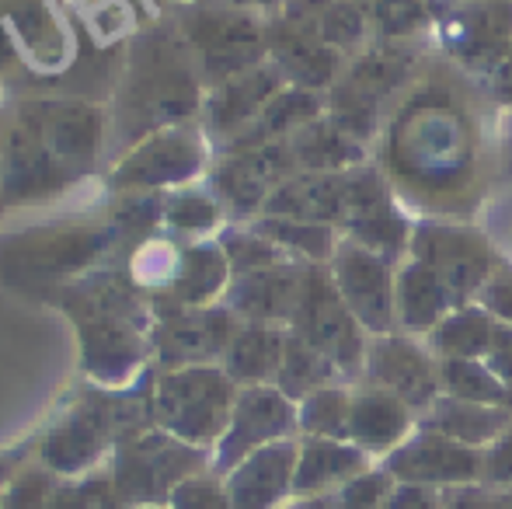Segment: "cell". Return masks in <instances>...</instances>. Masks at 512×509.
Masks as SVG:
<instances>
[{"instance_id":"cell-1","label":"cell","mask_w":512,"mask_h":509,"mask_svg":"<svg viewBox=\"0 0 512 509\" xmlns=\"http://www.w3.org/2000/svg\"><path fill=\"white\" fill-rule=\"evenodd\" d=\"M119 109L126 112L129 126L154 129L185 119L196 109V70L192 49L175 42L171 35H147L133 49V67L122 81Z\"/></svg>"},{"instance_id":"cell-2","label":"cell","mask_w":512,"mask_h":509,"mask_svg":"<svg viewBox=\"0 0 512 509\" xmlns=\"http://www.w3.org/2000/svg\"><path fill=\"white\" fill-rule=\"evenodd\" d=\"M234 381L216 367H182L154 387V419L185 443H216L234 412Z\"/></svg>"},{"instance_id":"cell-3","label":"cell","mask_w":512,"mask_h":509,"mask_svg":"<svg viewBox=\"0 0 512 509\" xmlns=\"http://www.w3.org/2000/svg\"><path fill=\"white\" fill-rule=\"evenodd\" d=\"M290 332H297L304 342L321 349L342 374L363 377L366 346H370L366 328L359 325L356 314H352L349 304L342 300L331 272L321 269V265H307L304 293H300Z\"/></svg>"},{"instance_id":"cell-4","label":"cell","mask_w":512,"mask_h":509,"mask_svg":"<svg viewBox=\"0 0 512 509\" xmlns=\"http://www.w3.org/2000/svg\"><path fill=\"white\" fill-rule=\"evenodd\" d=\"M185 39L196 56L199 70L213 84H223L244 70L258 67L269 35L251 14L237 7H199L185 21Z\"/></svg>"},{"instance_id":"cell-5","label":"cell","mask_w":512,"mask_h":509,"mask_svg":"<svg viewBox=\"0 0 512 509\" xmlns=\"http://www.w3.org/2000/svg\"><path fill=\"white\" fill-rule=\"evenodd\" d=\"M203 468V454L171 433H140L119 450L115 492L126 503H157Z\"/></svg>"},{"instance_id":"cell-6","label":"cell","mask_w":512,"mask_h":509,"mask_svg":"<svg viewBox=\"0 0 512 509\" xmlns=\"http://www.w3.org/2000/svg\"><path fill=\"white\" fill-rule=\"evenodd\" d=\"M411 258L429 265L446 283V290L457 297V304L478 297L481 286L499 269L485 234L474 227L439 224V220H429L411 231Z\"/></svg>"},{"instance_id":"cell-7","label":"cell","mask_w":512,"mask_h":509,"mask_svg":"<svg viewBox=\"0 0 512 509\" xmlns=\"http://www.w3.org/2000/svg\"><path fill=\"white\" fill-rule=\"evenodd\" d=\"M331 279L366 332H398V272H394V262L349 238L338 241L335 255H331Z\"/></svg>"},{"instance_id":"cell-8","label":"cell","mask_w":512,"mask_h":509,"mask_svg":"<svg viewBox=\"0 0 512 509\" xmlns=\"http://www.w3.org/2000/svg\"><path fill=\"white\" fill-rule=\"evenodd\" d=\"M411 74V56L405 49H370L349 67V74L338 81L331 98V119L363 143L377 129V116L405 84Z\"/></svg>"},{"instance_id":"cell-9","label":"cell","mask_w":512,"mask_h":509,"mask_svg":"<svg viewBox=\"0 0 512 509\" xmlns=\"http://www.w3.org/2000/svg\"><path fill=\"white\" fill-rule=\"evenodd\" d=\"M384 471L394 482L429 485V489L443 492L453 489V485L481 482V475H485V450L464 447V443L422 426L384 457Z\"/></svg>"},{"instance_id":"cell-10","label":"cell","mask_w":512,"mask_h":509,"mask_svg":"<svg viewBox=\"0 0 512 509\" xmlns=\"http://www.w3.org/2000/svg\"><path fill=\"white\" fill-rule=\"evenodd\" d=\"M363 384L398 394L415 412H425L443 394L436 353L429 346H422V342H415V335L408 332L373 335L370 346H366Z\"/></svg>"},{"instance_id":"cell-11","label":"cell","mask_w":512,"mask_h":509,"mask_svg":"<svg viewBox=\"0 0 512 509\" xmlns=\"http://www.w3.org/2000/svg\"><path fill=\"white\" fill-rule=\"evenodd\" d=\"M300 426L297 405L286 398L279 387L251 384L237 394L234 412H230L227 433L216 440V468L230 471L255 450L269 447L276 440H286Z\"/></svg>"},{"instance_id":"cell-12","label":"cell","mask_w":512,"mask_h":509,"mask_svg":"<svg viewBox=\"0 0 512 509\" xmlns=\"http://www.w3.org/2000/svg\"><path fill=\"white\" fill-rule=\"evenodd\" d=\"M18 119L74 175L95 161L105 136L102 109L84 102H25L18 109Z\"/></svg>"},{"instance_id":"cell-13","label":"cell","mask_w":512,"mask_h":509,"mask_svg":"<svg viewBox=\"0 0 512 509\" xmlns=\"http://www.w3.org/2000/svg\"><path fill=\"white\" fill-rule=\"evenodd\" d=\"M143 419H147V415H143V408L133 405V401H108V398L84 401L74 412V419H70L53 440H46V447H42L46 464H53V468H60V471L84 468L88 461H95V454L115 433L140 426Z\"/></svg>"},{"instance_id":"cell-14","label":"cell","mask_w":512,"mask_h":509,"mask_svg":"<svg viewBox=\"0 0 512 509\" xmlns=\"http://www.w3.org/2000/svg\"><path fill=\"white\" fill-rule=\"evenodd\" d=\"M290 175H297V161L290 154V143L276 140V143H262V147L234 150L216 168V189H220V196L237 213H251L258 206L265 210L269 196Z\"/></svg>"},{"instance_id":"cell-15","label":"cell","mask_w":512,"mask_h":509,"mask_svg":"<svg viewBox=\"0 0 512 509\" xmlns=\"http://www.w3.org/2000/svg\"><path fill=\"white\" fill-rule=\"evenodd\" d=\"M199 164H203V143L192 129H154L115 168V185L154 189V185L185 182L196 175Z\"/></svg>"},{"instance_id":"cell-16","label":"cell","mask_w":512,"mask_h":509,"mask_svg":"<svg viewBox=\"0 0 512 509\" xmlns=\"http://www.w3.org/2000/svg\"><path fill=\"white\" fill-rule=\"evenodd\" d=\"M234 332L230 311L175 307L171 314H164L157 328V353L171 367H203L206 360L227 353Z\"/></svg>"},{"instance_id":"cell-17","label":"cell","mask_w":512,"mask_h":509,"mask_svg":"<svg viewBox=\"0 0 512 509\" xmlns=\"http://www.w3.org/2000/svg\"><path fill=\"white\" fill-rule=\"evenodd\" d=\"M304 279L307 269L290 258L276 265H262V269L237 272L230 307L255 325H290L297 314L300 293H304Z\"/></svg>"},{"instance_id":"cell-18","label":"cell","mask_w":512,"mask_h":509,"mask_svg":"<svg viewBox=\"0 0 512 509\" xmlns=\"http://www.w3.org/2000/svg\"><path fill=\"white\" fill-rule=\"evenodd\" d=\"M300 447L293 440H276L230 468L227 492L234 509H276L297 482Z\"/></svg>"},{"instance_id":"cell-19","label":"cell","mask_w":512,"mask_h":509,"mask_svg":"<svg viewBox=\"0 0 512 509\" xmlns=\"http://www.w3.org/2000/svg\"><path fill=\"white\" fill-rule=\"evenodd\" d=\"M269 217L307 224H345L349 213V171H297L265 203Z\"/></svg>"},{"instance_id":"cell-20","label":"cell","mask_w":512,"mask_h":509,"mask_svg":"<svg viewBox=\"0 0 512 509\" xmlns=\"http://www.w3.org/2000/svg\"><path fill=\"white\" fill-rule=\"evenodd\" d=\"M74 178V171L63 168L46 143L32 133L21 119H14L11 133L0 150V185L7 199H32L56 192Z\"/></svg>"},{"instance_id":"cell-21","label":"cell","mask_w":512,"mask_h":509,"mask_svg":"<svg viewBox=\"0 0 512 509\" xmlns=\"http://www.w3.org/2000/svg\"><path fill=\"white\" fill-rule=\"evenodd\" d=\"M269 49L276 60L279 74L297 81V88H324L338 77L342 53L331 49L321 35L304 21L283 18L269 28Z\"/></svg>"},{"instance_id":"cell-22","label":"cell","mask_w":512,"mask_h":509,"mask_svg":"<svg viewBox=\"0 0 512 509\" xmlns=\"http://www.w3.org/2000/svg\"><path fill=\"white\" fill-rule=\"evenodd\" d=\"M411 426H415V408H408L398 394L373 384H363L352 394L349 440L366 454L387 457L394 447L408 440Z\"/></svg>"},{"instance_id":"cell-23","label":"cell","mask_w":512,"mask_h":509,"mask_svg":"<svg viewBox=\"0 0 512 509\" xmlns=\"http://www.w3.org/2000/svg\"><path fill=\"white\" fill-rule=\"evenodd\" d=\"M283 91L279 67H251L230 81L216 84L209 98V126L223 136H241L265 112V105Z\"/></svg>"},{"instance_id":"cell-24","label":"cell","mask_w":512,"mask_h":509,"mask_svg":"<svg viewBox=\"0 0 512 509\" xmlns=\"http://www.w3.org/2000/svg\"><path fill=\"white\" fill-rule=\"evenodd\" d=\"M370 471V454L359 450L352 440H324V436H304L297 457V482L293 492L300 496H321V492L342 489L352 478Z\"/></svg>"},{"instance_id":"cell-25","label":"cell","mask_w":512,"mask_h":509,"mask_svg":"<svg viewBox=\"0 0 512 509\" xmlns=\"http://www.w3.org/2000/svg\"><path fill=\"white\" fill-rule=\"evenodd\" d=\"M25 56H56L60 32L46 0H0V70Z\"/></svg>"},{"instance_id":"cell-26","label":"cell","mask_w":512,"mask_h":509,"mask_svg":"<svg viewBox=\"0 0 512 509\" xmlns=\"http://www.w3.org/2000/svg\"><path fill=\"white\" fill-rule=\"evenodd\" d=\"M422 426L436 429V433L450 436V440L464 443V447L485 450L512 426V408L478 405V401L439 394V398L422 412Z\"/></svg>"},{"instance_id":"cell-27","label":"cell","mask_w":512,"mask_h":509,"mask_svg":"<svg viewBox=\"0 0 512 509\" xmlns=\"http://www.w3.org/2000/svg\"><path fill=\"white\" fill-rule=\"evenodd\" d=\"M457 297L425 262L411 258L398 272V328L408 335H429L446 314L453 311Z\"/></svg>"},{"instance_id":"cell-28","label":"cell","mask_w":512,"mask_h":509,"mask_svg":"<svg viewBox=\"0 0 512 509\" xmlns=\"http://www.w3.org/2000/svg\"><path fill=\"white\" fill-rule=\"evenodd\" d=\"M283 349H286V332L279 325H241L230 339L227 353H223V370L230 374V381L241 384H269L279 377L283 367Z\"/></svg>"},{"instance_id":"cell-29","label":"cell","mask_w":512,"mask_h":509,"mask_svg":"<svg viewBox=\"0 0 512 509\" xmlns=\"http://www.w3.org/2000/svg\"><path fill=\"white\" fill-rule=\"evenodd\" d=\"M286 143H290L297 171H349L363 161V143L352 140L331 116L307 123Z\"/></svg>"},{"instance_id":"cell-30","label":"cell","mask_w":512,"mask_h":509,"mask_svg":"<svg viewBox=\"0 0 512 509\" xmlns=\"http://www.w3.org/2000/svg\"><path fill=\"white\" fill-rule=\"evenodd\" d=\"M495 328L499 321L481 304H460L429 332V349L436 360H485Z\"/></svg>"},{"instance_id":"cell-31","label":"cell","mask_w":512,"mask_h":509,"mask_svg":"<svg viewBox=\"0 0 512 509\" xmlns=\"http://www.w3.org/2000/svg\"><path fill=\"white\" fill-rule=\"evenodd\" d=\"M342 377V370L310 342L300 339L297 332H286V349H283V367H279L276 387L293 401H304L307 394L331 387Z\"/></svg>"},{"instance_id":"cell-32","label":"cell","mask_w":512,"mask_h":509,"mask_svg":"<svg viewBox=\"0 0 512 509\" xmlns=\"http://www.w3.org/2000/svg\"><path fill=\"white\" fill-rule=\"evenodd\" d=\"M227 272H230V258L227 252L213 245H199L189 248L178 265V276L171 283V300L175 307H203L209 297L223 290L227 283Z\"/></svg>"},{"instance_id":"cell-33","label":"cell","mask_w":512,"mask_h":509,"mask_svg":"<svg viewBox=\"0 0 512 509\" xmlns=\"http://www.w3.org/2000/svg\"><path fill=\"white\" fill-rule=\"evenodd\" d=\"M439 387L450 398L512 408V391L492 374L485 360H439Z\"/></svg>"},{"instance_id":"cell-34","label":"cell","mask_w":512,"mask_h":509,"mask_svg":"<svg viewBox=\"0 0 512 509\" xmlns=\"http://www.w3.org/2000/svg\"><path fill=\"white\" fill-rule=\"evenodd\" d=\"M349 415H352V391L335 384L307 394L297 408L304 436H324V440H349Z\"/></svg>"},{"instance_id":"cell-35","label":"cell","mask_w":512,"mask_h":509,"mask_svg":"<svg viewBox=\"0 0 512 509\" xmlns=\"http://www.w3.org/2000/svg\"><path fill=\"white\" fill-rule=\"evenodd\" d=\"M258 234L279 245L283 252L304 255L310 262H324V258L335 255L338 241L335 231L328 224H307V220H290V217H269L255 227Z\"/></svg>"},{"instance_id":"cell-36","label":"cell","mask_w":512,"mask_h":509,"mask_svg":"<svg viewBox=\"0 0 512 509\" xmlns=\"http://www.w3.org/2000/svg\"><path fill=\"white\" fill-rule=\"evenodd\" d=\"M391 489H394V478L380 468L352 478L342 489L321 492V496H304L290 509H384V499Z\"/></svg>"},{"instance_id":"cell-37","label":"cell","mask_w":512,"mask_h":509,"mask_svg":"<svg viewBox=\"0 0 512 509\" xmlns=\"http://www.w3.org/2000/svg\"><path fill=\"white\" fill-rule=\"evenodd\" d=\"M171 506L175 509H234L230 492L213 478H185L175 492H171Z\"/></svg>"},{"instance_id":"cell-38","label":"cell","mask_w":512,"mask_h":509,"mask_svg":"<svg viewBox=\"0 0 512 509\" xmlns=\"http://www.w3.org/2000/svg\"><path fill=\"white\" fill-rule=\"evenodd\" d=\"M168 220L182 231H209L216 224V203L199 192H185L168 203Z\"/></svg>"},{"instance_id":"cell-39","label":"cell","mask_w":512,"mask_h":509,"mask_svg":"<svg viewBox=\"0 0 512 509\" xmlns=\"http://www.w3.org/2000/svg\"><path fill=\"white\" fill-rule=\"evenodd\" d=\"M478 304L502 325H512V269L499 265L478 293Z\"/></svg>"},{"instance_id":"cell-40","label":"cell","mask_w":512,"mask_h":509,"mask_svg":"<svg viewBox=\"0 0 512 509\" xmlns=\"http://www.w3.org/2000/svg\"><path fill=\"white\" fill-rule=\"evenodd\" d=\"M481 482L492 489H512V426L492 447H485V475Z\"/></svg>"},{"instance_id":"cell-41","label":"cell","mask_w":512,"mask_h":509,"mask_svg":"<svg viewBox=\"0 0 512 509\" xmlns=\"http://www.w3.org/2000/svg\"><path fill=\"white\" fill-rule=\"evenodd\" d=\"M439 499H443V509H499V496L485 482L453 485V489L439 492Z\"/></svg>"},{"instance_id":"cell-42","label":"cell","mask_w":512,"mask_h":509,"mask_svg":"<svg viewBox=\"0 0 512 509\" xmlns=\"http://www.w3.org/2000/svg\"><path fill=\"white\" fill-rule=\"evenodd\" d=\"M384 509H443V499H439V489H429V485L398 482L387 492Z\"/></svg>"},{"instance_id":"cell-43","label":"cell","mask_w":512,"mask_h":509,"mask_svg":"<svg viewBox=\"0 0 512 509\" xmlns=\"http://www.w3.org/2000/svg\"><path fill=\"white\" fill-rule=\"evenodd\" d=\"M485 363L492 367V374L499 377L502 384L512 391V325H502L495 328V339H492V349H488Z\"/></svg>"},{"instance_id":"cell-44","label":"cell","mask_w":512,"mask_h":509,"mask_svg":"<svg viewBox=\"0 0 512 509\" xmlns=\"http://www.w3.org/2000/svg\"><path fill=\"white\" fill-rule=\"evenodd\" d=\"M499 496V509H512V489H495Z\"/></svg>"},{"instance_id":"cell-45","label":"cell","mask_w":512,"mask_h":509,"mask_svg":"<svg viewBox=\"0 0 512 509\" xmlns=\"http://www.w3.org/2000/svg\"><path fill=\"white\" fill-rule=\"evenodd\" d=\"M251 4H272V0H251Z\"/></svg>"}]
</instances>
